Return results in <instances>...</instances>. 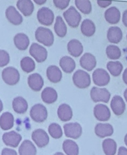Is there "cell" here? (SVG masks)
<instances>
[{
    "instance_id": "obj_48",
    "label": "cell",
    "mask_w": 127,
    "mask_h": 155,
    "mask_svg": "<svg viewBox=\"0 0 127 155\" xmlns=\"http://www.w3.org/2000/svg\"><path fill=\"white\" fill-rule=\"evenodd\" d=\"M3 109V104L2 101L0 99V113L2 111Z\"/></svg>"
},
{
    "instance_id": "obj_17",
    "label": "cell",
    "mask_w": 127,
    "mask_h": 155,
    "mask_svg": "<svg viewBox=\"0 0 127 155\" xmlns=\"http://www.w3.org/2000/svg\"><path fill=\"white\" fill-rule=\"evenodd\" d=\"M28 84L32 90L38 92L41 91L42 88L44 84V81L41 74L37 73H34L29 75Z\"/></svg>"
},
{
    "instance_id": "obj_1",
    "label": "cell",
    "mask_w": 127,
    "mask_h": 155,
    "mask_svg": "<svg viewBox=\"0 0 127 155\" xmlns=\"http://www.w3.org/2000/svg\"><path fill=\"white\" fill-rule=\"evenodd\" d=\"M37 41L46 46H52L54 42V36L52 31L47 27L40 26L35 32Z\"/></svg>"
},
{
    "instance_id": "obj_3",
    "label": "cell",
    "mask_w": 127,
    "mask_h": 155,
    "mask_svg": "<svg viewBox=\"0 0 127 155\" xmlns=\"http://www.w3.org/2000/svg\"><path fill=\"white\" fill-rule=\"evenodd\" d=\"M2 77L7 84L14 85L20 81V74L16 68L9 66L3 69L2 72Z\"/></svg>"
},
{
    "instance_id": "obj_14",
    "label": "cell",
    "mask_w": 127,
    "mask_h": 155,
    "mask_svg": "<svg viewBox=\"0 0 127 155\" xmlns=\"http://www.w3.org/2000/svg\"><path fill=\"white\" fill-rule=\"evenodd\" d=\"M22 139L21 135L14 131L6 132L2 136V140L5 144L13 148L18 146Z\"/></svg>"
},
{
    "instance_id": "obj_9",
    "label": "cell",
    "mask_w": 127,
    "mask_h": 155,
    "mask_svg": "<svg viewBox=\"0 0 127 155\" xmlns=\"http://www.w3.org/2000/svg\"><path fill=\"white\" fill-rule=\"evenodd\" d=\"M93 81L96 85L99 87L105 86L109 83L110 80V75L103 68H97L93 72Z\"/></svg>"
},
{
    "instance_id": "obj_5",
    "label": "cell",
    "mask_w": 127,
    "mask_h": 155,
    "mask_svg": "<svg viewBox=\"0 0 127 155\" xmlns=\"http://www.w3.org/2000/svg\"><path fill=\"white\" fill-rule=\"evenodd\" d=\"M91 99L95 103H108L110 101L111 94L106 88H100L94 87L92 88L90 93Z\"/></svg>"
},
{
    "instance_id": "obj_7",
    "label": "cell",
    "mask_w": 127,
    "mask_h": 155,
    "mask_svg": "<svg viewBox=\"0 0 127 155\" xmlns=\"http://www.w3.org/2000/svg\"><path fill=\"white\" fill-rule=\"evenodd\" d=\"M37 17L38 22L42 25L49 26L52 25L54 22V14L49 8L43 7L38 10Z\"/></svg>"
},
{
    "instance_id": "obj_49",
    "label": "cell",
    "mask_w": 127,
    "mask_h": 155,
    "mask_svg": "<svg viewBox=\"0 0 127 155\" xmlns=\"http://www.w3.org/2000/svg\"><path fill=\"white\" fill-rule=\"evenodd\" d=\"M124 97L125 98V101H126L127 97V89L125 90L124 93Z\"/></svg>"
},
{
    "instance_id": "obj_28",
    "label": "cell",
    "mask_w": 127,
    "mask_h": 155,
    "mask_svg": "<svg viewBox=\"0 0 127 155\" xmlns=\"http://www.w3.org/2000/svg\"><path fill=\"white\" fill-rule=\"evenodd\" d=\"M62 148L67 155H79L80 149L78 144L73 140L67 139L64 140Z\"/></svg>"
},
{
    "instance_id": "obj_18",
    "label": "cell",
    "mask_w": 127,
    "mask_h": 155,
    "mask_svg": "<svg viewBox=\"0 0 127 155\" xmlns=\"http://www.w3.org/2000/svg\"><path fill=\"white\" fill-rule=\"evenodd\" d=\"M94 131L98 137L103 138L111 136L114 133V128L110 124L99 123L95 127Z\"/></svg>"
},
{
    "instance_id": "obj_42",
    "label": "cell",
    "mask_w": 127,
    "mask_h": 155,
    "mask_svg": "<svg viewBox=\"0 0 127 155\" xmlns=\"http://www.w3.org/2000/svg\"><path fill=\"white\" fill-rule=\"evenodd\" d=\"M1 155H18V154L15 150L5 148L2 151Z\"/></svg>"
},
{
    "instance_id": "obj_30",
    "label": "cell",
    "mask_w": 127,
    "mask_h": 155,
    "mask_svg": "<svg viewBox=\"0 0 127 155\" xmlns=\"http://www.w3.org/2000/svg\"><path fill=\"white\" fill-rule=\"evenodd\" d=\"M14 119L11 113L6 112L0 117V127L3 130H6L12 128L14 125Z\"/></svg>"
},
{
    "instance_id": "obj_16",
    "label": "cell",
    "mask_w": 127,
    "mask_h": 155,
    "mask_svg": "<svg viewBox=\"0 0 127 155\" xmlns=\"http://www.w3.org/2000/svg\"><path fill=\"white\" fill-rule=\"evenodd\" d=\"M80 63L83 68L90 72L96 68L97 61L94 55L90 53H86L80 58Z\"/></svg>"
},
{
    "instance_id": "obj_46",
    "label": "cell",
    "mask_w": 127,
    "mask_h": 155,
    "mask_svg": "<svg viewBox=\"0 0 127 155\" xmlns=\"http://www.w3.org/2000/svg\"><path fill=\"white\" fill-rule=\"evenodd\" d=\"M122 79L124 83L127 84V68L125 69L124 71L123 75H122Z\"/></svg>"
},
{
    "instance_id": "obj_47",
    "label": "cell",
    "mask_w": 127,
    "mask_h": 155,
    "mask_svg": "<svg viewBox=\"0 0 127 155\" xmlns=\"http://www.w3.org/2000/svg\"><path fill=\"white\" fill-rule=\"evenodd\" d=\"M34 2L38 5H43L45 4L46 0H34Z\"/></svg>"
},
{
    "instance_id": "obj_27",
    "label": "cell",
    "mask_w": 127,
    "mask_h": 155,
    "mask_svg": "<svg viewBox=\"0 0 127 155\" xmlns=\"http://www.w3.org/2000/svg\"><path fill=\"white\" fill-rule=\"evenodd\" d=\"M59 65L64 72L67 74H70L75 70L76 64L73 58L66 56L60 59Z\"/></svg>"
},
{
    "instance_id": "obj_22",
    "label": "cell",
    "mask_w": 127,
    "mask_h": 155,
    "mask_svg": "<svg viewBox=\"0 0 127 155\" xmlns=\"http://www.w3.org/2000/svg\"><path fill=\"white\" fill-rule=\"evenodd\" d=\"M106 20L111 24L118 23L121 18V13L119 10L115 6H112L106 10L104 12Z\"/></svg>"
},
{
    "instance_id": "obj_26",
    "label": "cell",
    "mask_w": 127,
    "mask_h": 155,
    "mask_svg": "<svg viewBox=\"0 0 127 155\" xmlns=\"http://www.w3.org/2000/svg\"><path fill=\"white\" fill-rule=\"evenodd\" d=\"M41 97L43 101L46 104H53L57 101L58 94L54 88L47 87L42 92Z\"/></svg>"
},
{
    "instance_id": "obj_25",
    "label": "cell",
    "mask_w": 127,
    "mask_h": 155,
    "mask_svg": "<svg viewBox=\"0 0 127 155\" xmlns=\"http://www.w3.org/2000/svg\"><path fill=\"white\" fill-rule=\"evenodd\" d=\"M122 38L123 33L121 28L118 27H111L107 31V39L111 43L117 44L121 41Z\"/></svg>"
},
{
    "instance_id": "obj_43",
    "label": "cell",
    "mask_w": 127,
    "mask_h": 155,
    "mask_svg": "<svg viewBox=\"0 0 127 155\" xmlns=\"http://www.w3.org/2000/svg\"><path fill=\"white\" fill-rule=\"evenodd\" d=\"M112 2L111 1H98L97 4L99 7L102 8H106L108 7L112 4Z\"/></svg>"
},
{
    "instance_id": "obj_6",
    "label": "cell",
    "mask_w": 127,
    "mask_h": 155,
    "mask_svg": "<svg viewBox=\"0 0 127 155\" xmlns=\"http://www.w3.org/2000/svg\"><path fill=\"white\" fill-rule=\"evenodd\" d=\"M29 51L31 56L34 58L37 62H44L47 59V50L44 46L37 43H32L31 45Z\"/></svg>"
},
{
    "instance_id": "obj_36",
    "label": "cell",
    "mask_w": 127,
    "mask_h": 155,
    "mask_svg": "<svg viewBox=\"0 0 127 155\" xmlns=\"http://www.w3.org/2000/svg\"><path fill=\"white\" fill-rule=\"evenodd\" d=\"M20 66L24 72L29 73L34 70L36 64L31 58L30 56H25L21 59Z\"/></svg>"
},
{
    "instance_id": "obj_44",
    "label": "cell",
    "mask_w": 127,
    "mask_h": 155,
    "mask_svg": "<svg viewBox=\"0 0 127 155\" xmlns=\"http://www.w3.org/2000/svg\"><path fill=\"white\" fill-rule=\"evenodd\" d=\"M117 155H127V149L124 147H120L119 148Z\"/></svg>"
},
{
    "instance_id": "obj_32",
    "label": "cell",
    "mask_w": 127,
    "mask_h": 155,
    "mask_svg": "<svg viewBox=\"0 0 127 155\" xmlns=\"http://www.w3.org/2000/svg\"><path fill=\"white\" fill-rule=\"evenodd\" d=\"M20 155H36V147L30 140H25L22 142L19 148Z\"/></svg>"
},
{
    "instance_id": "obj_13",
    "label": "cell",
    "mask_w": 127,
    "mask_h": 155,
    "mask_svg": "<svg viewBox=\"0 0 127 155\" xmlns=\"http://www.w3.org/2000/svg\"><path fill=\"white\" fill-rule=\"evenodd\" d=\"M95 117L98 120L106 122L110 119L111 114L107 106L103 104L96 105L94 109Z\"/></svg>"
},
{
    "instance_id": "obj_33",
    "label": "cell",
    "mask_w": 127,
    "mask_h": 155,
    "mask_svg": "<svg viewBox=\"0 0 127 155\" xmlns=\"http://www.w3.org/2000/svg\"><path fill=\"white\" fill-rule=\"evenodd\" d=\"M102 148L106 155H115L117 150V143L112 139H106L103 142Z\"/></svg>"
},
{
    "instance_id": "obj_21",
    "label": "cell",
    "mask_w": 127,
    "mask_h": 155,
    "mask_svg": "<svg viewBox=\"0 0 127 155\" xmlns=\"http://www.w3.org/2000/svg\"><path fill=\"white\" fill-rule=\"evenodd\" d=\"M58 117L62 122L70 121L73 116L72 109L69 104L63 103L59 106L57 110Z\"/></svg>"
},
{
    "instance_id": "obj_2",
    "label": "cell",
    "mask_w": 127,
    "mask_h": 155,
    "mask_svg": "<svg viewBox=\"0 0 127 155\" xmlns=\"http://www.w3.org/2000/svg\"><path fill=\"white\" fill-rule=\"evenodd\" d=\"M73 83L77 88L85 89L89 87L91 84L90 74L85 71L78 69L72 76Z\"/></svg>"
},
{
    "instance_id": "obj_12",
    "label": "cell",
    "mask_w": 127,
    "mask_h": 155,
    "mask_svg": "<svg viewBox=\"0 0 127 155\" xmlns=\"http://www.w3.org/2000/svg\"><path fill=\"white\" fill-rule=\"evenodd\" d=\"M5 14L8 20L14 25H20L23 22V18L21 14L14 6H8L6 9Z\"/></svg>"
},
{
    "instance_id": "obj_50",
    "label": "cell",
    "mask_w": 127,
    "mask_h": 155,
    "mask_svg": "<svg viewBox=\"0 0 127 155\" xmlns=\"http://www.w3.org/2000/svg\"><path fill=\"white\" fill-rule=\"evenodd\" d=\"M54 155H65L62 152H57L55 153Z\"/></svg>"
},
{
    "instance_id": "obj_4",
    "label": "cell",
    "mask_w": 127,
    "mask_h": 155,
    "mask_svg": "<svg viewBox=\"0 0 127 155\" xmlns=\"http://www.w3.org/2000/svg\"><path fill=\"white\" fill-rule=\"evenodd\" d=\"M63 16L68 25L73 28L79 26L82 19L81 14L73 6L63 12Z\"/></svg>"
},
{
    "instance_id": "obj_41",
    "label": "cell",
    "mask_w": 127,
    "mask_h": 155,
    "mask_svg": "<svg viewBox=\"0 0 127 155\" xmlns=\"http://www.w3.org/2000/svg\"><path fill=\"white\" fill-rule=\"evenodd\" d=\"M54 5L57 8L60 10H64L68 7L70 1H62V0H54L53 1Z\"/></svg>"
},
{
    "instance_id": "obj_31",
    "label": "cell",
    "mask_w": 127,
    "mask_h": 155,
    "mask_svg": "<svg viewBox=\"0 0 127 155\" xmlns=\"http://www.w3.org/2000/svg\"><path fill=\"white\" fill-rule=\"evenodd\" d=\"M12 107L14 111L17 114H24L28 109V103L22 97H17L13 101Z\"/></svg>"
},
{
    "instance_id": "obj_38",
    "label": "cell",
    "mask_w": 127,
    "mask_h": 155,
    "mask_svg": "<svg viewBox=\"0 0 127 155\" xmlns=\"http://www.w3.org/2000/svg\"><path fill=\"white\" fill-rule=\"evenodd\" d=\"M106 54L109 59L115 60L121 57L122 52L118 46L115 45H109L106 48Z\"/></svg>"
},
{
    "instance_id": "obj_35",
    "label": "cell",
    "mask_w": 127,
    "mask_h": 155,
    "mask_svg": "<svg viewBox=\"0 0 127 155\" xmlns=\"http://www.w3.org/2000/svg\"><path fill=\"white\" fill-rule=\"evenodd\" d=\"M107 68L110 74L114 77L119 76L123 70V64L119 61H109L107 64Z\"/></svg>"
},
{
    "instance_id": "obj_20",
    "label": "cell",
    "mask_w": 127,
    "mask_h": 155,
    "mask_svg": "<svg viewBox=\"0 0 127 155\" xmlns=\"http://www.w3.org/2000/svg\"><path fill=\"white\" fill-rule=\"evenodd\" d=\"M13 41L16 47L20 51H25L28 48L30 40L26 34L24 33H18L15 35Z\"/></svg>"
},
{
    "instance_id": "obj_24",
    "label": "cell",
    "mask_w": 127,
    "mask_h": 155,
    "mask_svg": "<svg viewBox=\"0 0 127 155\" xmlns=\"http://www.w3.org/2000/svg\"><path fill=\"white\" fill-rule=\"evenodd\" d=\"M16 6L25 17L31 15L34 11V4L31 0H19L17 2Z\"/></svg>"
},
{
    "instance_id": "obj_34",
    "label": "cell",
    "mask_w": 127,
    "mask_h": 155,
    "mask_svg": "<svg viewBox=\"0 0 127 155\" xmlns=\"http://www.w3.org/2000/svg\"><path fill=\"white\" fill-rule=\"evenodd\" d=\"M54 29L56 35L60 38H64L67 35V26L61 16H58L56 17Z\"/></svg>"
},
{
    "instance_id": "obj_29",
    "label": "cell",
    "mask_w": 127,
    "mask_h": 155,
    "mask_svg": "<svg viewBox=\"0 0 127 155\" xmlns=\"http://www.w3.org/2000/svg\"><path fill=\"white\" fill-rule=\"evenodd\" d=\"M81 30L82 33L85 36H92L96 31L95 24L90 19H85L82 22Z\"/></svg>"
},
{
    "instance_id": "obj_40",
    "label": "cell",
    "mask_w": 127,
    "mask_h": 155,
    "mask_svg": "<svg viewBox=\"0 0 127 155\" xmlns=\"http://www.w3.org/2000/svg\"><path fill=\"white\" fill-rule=\"evenodd\" d=\"M10 61V56L8 52L4 49H0V67L8 65Z\"/></svg>"
},
{
    "instance_id": "obj_23",
    "label": "cell",
    "mask_w": 127,
    "mask_h": 155,
    "mask_svg": "<svg viewBox=\"0 0 127 155\" xmlns=\"http://www.w3.org/2000/svg\"><path fill=\"white\" fill-rule=\"evenodd\" d=\"M46 76L48 80L52 83L56 84L62 80V73L60 69L57 66H49L46 69Z\"/></svg>"
},
{
    "instance_id": "obj_45",
    "label": "cell",
    "mask_w": 127,
    "mask_h": 155,
    "mask_svg": "<svg viewBox=\"0 0 127 155\" xmlns=\"http://www.w3.org/2000/svg\"><path fill=\"white\" fill-rule=\"evenodd\" d=\"M122 22L123 24V25H124L125 27L127 26V9L124 11L123 13V15H122Z\"/></svg>"
},
{
    "instance_id": "obj_8",
    "label": "cell",
    "mask_w": 127,
    "mask_h": 155,
    "mask_svg": "<svg viewBox=\"0 0 127 155\" xmlns=\"http://www.w3.org/2000/svg\"><path fill=\"white\" fill-rule=\"evenodd\" d=\"M31 117L35 122L42 123L48 117V111L45 106L41 104H35L30 111Z\"/></svg>"
},
{
    "instance_id": "obj_19",
    "label": "cell",
    "mask_w": 127,
    "mask_h": 155,
    "mask_svg": "<svg viewBox=\"0 0 127 155\" xmlns=\"http://www.w3.org/2000/svg\"><path fill=\"white\" fill-rule=\"evenodd\" d=\"M67 50L72 56L78 58L83 53V44L79 40L73 39L67 43Z\"/></svg>"
},
{
    "instance_id": "obj_10",
    "label": "cell",
    "mask_w": 127,
    "mask_h": 155,
    "mask_svg": "<svg viewBox=\"0 0 127 155\" xmlns=\"http://www.w3.org/2000/svg\"><path fill=\"white\" fill-rule=\"evenodd\" d=\"M65 134L67 138L78 139L83 134V128L78 123H70L63 126Z\"/></svg>"
},
{
    "instance_id": "obj_11",
    "label": "cell",
    "mask_w": 127,
    "mask_h": 155,
    "mask_svg": "<svg viewBox=\"0 0 127 155\" xmlns=\"http://www.w3.org/2000/svg\"><path fill=\"white\" fill-rule=\"evenodd\" d=\"M32 140L38 147L44 148L49 144V137L44 130L41 129L35 130L32 134Z\"/></svg>"
},
{
    "instance_id": "obj_37",
    "label": "cell",
    "mask_w": 127,
    "mask_h": 155,
    "mask_svg": "<svg viewBox=\"0 0 127 155\" xmlns=\"http://www.w3.org/2000/svg\"><path fill=\"white\" fill-rule=\"evenodd\" d=\"M75 5L77 8L84 14H89L92 10V6L89 0H76Z\"/></svg>"
},
{
    "instance_id": "obj_51",
    "label": "cell",
    "mask_w": 127,
    "mask_h": 155,
    "mask_svg": "<svg viewBox=\"0 0 127 155\" xmlns=\"http://www.w3.org/2000/svg\"><path fill=\"white\" fill-rule=\"evenodd\" d=\"M127 135H125V136L124 138V142H125V144L126 145L127 143Z\"/></svg>"
},
{
    "instance_id": "obj_15",
    "label": "cell",
    "mask_w": 127,
    "mask_h": 155,
    "mask_svg": "<svg viewBox=\"0 0 127 155\" xmlns=\"http://www.w3.org/2000/svg\"><path fill=\"white\" fill-rule=\"evenodd\" d=\"M110 107L114 114L118 116H121L126 110V106L123 98L116 95L112 98L110 103Z\"/></svg>"
},
{
    "instance_id": "obj_39",
    "label": "cell",
    "mask_w": 127,
    "mask_h": 155,
    "mask_svg": "<svg viewBox=\"0 0 127 155\" xmlns=\"http://www.w3.org/2000/svg\"><path fill=\"white\" fill-rule=\"evenodd\" d=\"M48 131L51 136L55 139L60 138L63 134L61 126L55 123L51 124L49 126Z\"/></svg>"
}]
</instances>
